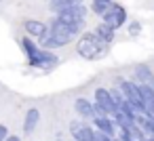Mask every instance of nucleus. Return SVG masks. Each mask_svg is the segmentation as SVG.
I'll return each instance as SVG.
<instances>
[{
    "label": "nucleus",
    "instance_id": "nucleus-1",
    "mask_svg": "<svg viewBox=\"0 0 154 141\" xmlns=\"http://www.w3.org/2000/svg\"><path fill=\"white\" fill-rule=\"evenodd\" d=\"M106 46H108V44H106L99 36H95L93 32L82 34L80 40H78V44H76L78 55L85 57V59H95V57H99V55L106 51Z\"/></svg>",
    "mask_w": 154,
    "mask_h": 141
},
{
    "label": "nucleus",
    "instance_id": "nucleus-2",
    "mask_svg": "<svg viewBox=\"0 0 154 141\" xmlns=\"http://www.w3.org/2000/svg\"><path fill=\"white\" fill-rule=\"evenodd\" d=\"M28 61H30V65H32V68H38V70L49 72V70H53V68L57 65L59 57H57L55 53L45 51V49H40V46H38V51H36V53H32V55L28 57Z\"/></svg>",
    "mask_w": 154,
    "mask_h": 141
},
{
    "label": "nucleus",
    "instance_id": "nucleus-3",
    "mask_svg": "<svg viewBox=\"0 0 154 141\" xmlns=\"http://www.w3.org/2000/svg\"><path fill=\"white\" fill-rule=\"evenodd\" d=\"M85 17H87V7L82 2L57 13V19L63 21V23H68V26H82L85 23Z\"/></svg>",
    "mask_w": 154,
    "mask_h": 141
},
{
    "label": "nucleus",
    "instance_id": "nucleus-4",
    "mask_svg": "<svg viewBox=\"0 0 154 141\" xmlns=\"http://www.w3.org/2000/svg\"><path fill=\"white\" fill-rule=\"evenodd\" d=\"M101 19H103V23H106L108 28H112V30L116 32L120 26H125V21H127V11H125L120 4L112 2V4H110V9L101 15Z\"/></svg>",
    "mask_w": 154,
    "mask_h": 141
},
{
    "label": "nucleus",
    "instance_id": "nucleus-5",
    "mask_svg": "<svg viewBox=\"0 0 154 141\" xmlns=\"http://www.w3.org/2000/svg\"><path fill=\"white\" fill-rule=\"evenodd\" d=\"M51 34H55V36H59V38H66V40H72L74 36H78L80 34V30H82V26H68V23H63V21H59L57 17L49 23V28H47Z\"/></svg>",
    "mask_w": 154,
    "mask_h": 141
},
{
    "label": "nucleus",
    "instance_id": "nucleus-6",
    "mask_svg": "<svg viewBox=\"0 0 154 141\" xmlns=\"http://www.w3.org/2000/svg\"><path fill=\"white\" fill-rule=\"evenodd\" d=\"M93 105H97L99 110H103L106 116H114L116 114V107L112 103V97H110V91L108 88H97L95 91V103Z\"/></svg>",
    "mask_w": 154,
    "mask_h": 141
},
{
    "label": "nucleus",
    "instance_id": "nucleus-7",
    "mask_svg": "<svg viewBox=\"0 0 154 141\" xmlns=\"http://www.w3.org/2000/svg\"><path fill=\"white\" fill-rule=\"evenodd\" d=\"M70 133L74 135V139H76V141H93L95 128H93V126L78 124V122H72V124H70Z\"/></svg>",
    "mask_w": 154,
    "mask_h": 141
},
{
    "label": "nucleus",
    "instance_id": "nucleus-8",
    "mask_svg": "<svg viewBox=\"0 0 154 141\" xmlns=\"http://www.w3.org/2000/svg\"><path fill=\"white\" fill-rule=\"evenodd\" d=\"M26 32H28V38H42L45 34H47V26L45 23H40V21H36V19H28L26 21Z\"/></svg>",
    "mask_w": 154,
    "mask_h": 141
},
{
    "label": "nucleus",
    "instance_id": "nucleus-9",
    "mask_svg": "<svg viewBox=\"0 0 154 141\" xmlns=\"http://www.w3.org/2000/svg\"><path fill=\"white\" fill-rule=\"evenodd\" d=\"M38 120H40V112L36 107H30L26 112V120H23V133L26 135H32L34 128L38 126Z\"/></svg>",
    "mask_w": 154,
    "mask_h": 141
},
{
    "label": "nucleus",
    "instance_id": "nucleus-10",
    "mask_svg": "<svg viewBox=\"0 0 154 141\" xmlns=\"http://www.w3.org/2000/svg\"><path fill=\"white\" fill-rule=\"evenodd\" d=\"M93 128L112 137L114 135V122L110 120V116H101V118H93Z\"/></svg>",
    "mask_w": 154,
    "mask_h": 141
},
{
    "label": "nucleus",
    "instance_id": "nucleus-11",
    "mask_svg": "<svg viewBox=\"0 0 154 141\" xmlns=\"http://www.w3.org/2000/svg\"><path fill=\"white\" fill-rule=\"evenodd\" d=\"M74 110L82 116V118H93V103L89 101V99H85V97H80V99H76V103H74Z\"/></svg>",
    "mask_w": 154,
    "mask_h": 141
},
{
    "label": "nucleus",
    "instance_id": "nucleus-12",
    "mask_svg": "<svg viewBox=\"0 0 154 141\" xmlns=\"http://www.w3.org/2000/svg\"><path fill=\"white\" fill-rule=\"evenodd\" d=\"M135 76H137V84H152L154 86V74L150 72L148 65H137L135 68Z\"/></svg>",
    "mask_w": 154,
    "mask_h": 141
},
{
    "label": "nucleus",
    "instance_id": "nucleus-13",
    "mask_svg": "<svg viewBox=\"0 0 154 141\" xmlns=\"http://www.w3.org/2000/svg\"><path fill=\"white\" fill-rule=\"evenodd\" d=\"M80 2H82V0H51V2H49V9H51L53 13H59V11L70 9V7L80 4Z\"/></svg>",
    "mask_w": 154,
    "mask_h": 141
},
{
    "label": "nucleus",
    "instance_id": "nucleus-14",
    "mask_svg": "<svg viewBox=\"0 0 154 141\" xmlns=\"http://www.w3.org/2000/svg\"><path fill=\"white\" fill-rule=\"evenodd\" d=\"M93 34H95V36H99V38H101V40L106 42V44H110V42L114 40V30H112V28H108L106 23L97 26V30H95Z\"/></svg>",
    "mask_w": 154,
    "mask_h": 141
},
{
    "label": "nucleus",
    "instance_id": "nucleus-15",
    "mask_svg": "<svg viewBox=\"0 0 154 141\" xmlns=\"http://www.w3.org/2000/svg\"><path fill=\"white\" fill-rule=\"evenodd\" d=\"M110 4H112V0H93V2H91V11L101 17V15L110 9Z\"/></svg>",
    "mask_w": 154,
    "mask_h": 141
},
{
    "label": "nucleus",
    "instance_id": "nucleus-16",
    "mask_svg": "<svg viewBox=\"0 0 154 141\" xmlns=\"http://www.w3.org/2000/svg\"><path fill=\"white\" fill-rule=\"evenodd\" d=\"M110 97H112V103H114V107H118V105L125 101V97L120 95V91H118V88H112V91H110Z\"/></svg>",
    "mask_w": 154,
    "mask_h": 141
},
{
    "label": "nucleus",
    "instance_id": "nucleus-17",
    "mask_svg": "<svg viewBox=\"0 0 154 141\" xmlns=\"http://www.w3.org/2000/svg\"><path fill=\"white\" fill-rule=\"evenodd\" d=\"M93 141H114V139H112V137H108V135H103V133H99V130H95Z\"/></svg>",
    "mask_w": 154,
    "mask_h": 141
},
{
    "label": "nucleus",
    "instance_id": "nucleus-18",
    "mask_svg": "<svg viewBox=\"0 0 154 141\" xmlns=\"http://www.w3.org/2000/svg\"><path fill=\"white\" fill-rule=\"evenodd\" d=\"M139 30H141V26H139L137 21H133V23H131V28H129V34H131V36H137V34H139Z\"/></svg>",
    "mask_w": 154,
    "mask_h": 141
},
{
    "label": "nucleus",
    "instance_id": "nucleus-19",
    "mask_svg": "<svg viewBox=\"0 0 154 141\" xmlns=\"http://www.w3.org/2000/svg\"><path fill=\"white\" fill-rule=\"evenodd\" d=\"M7 137H9V128L5 124H0V141H5Z\"/></svg>",
    "mask_w": 154,
    "mask_h": 141
},
{
    "label": "nucleus",
    "instance_id": "nucleus-20",
    "mask_svg": "<svg viewBox=\"0 0 154 141\" xmlns=\"http://www.w3.org/2000/svg\"><path fill=\"white\" fill-rule=\"evenodd\" d=\"M5 141H19V137H15V135H9Z\"/></svg>",
    "mask_w": 154,
    "mask_h": 141
},
{
    "label": "nucleus",
    "instance_id": "nucleus-21",
    "mask_svg": "<svg viewBox=\"0 0 154 141\" xmlns=\"http://www.w3.org/2000/svg\"><path fill=\"white\" fill-rule=\"evenodd\" d=\"M146 141H154V137H148V139H146Z\"/></svg>",
    "mask_w": 154,
    "mask_h": 141
}]
</instances>
